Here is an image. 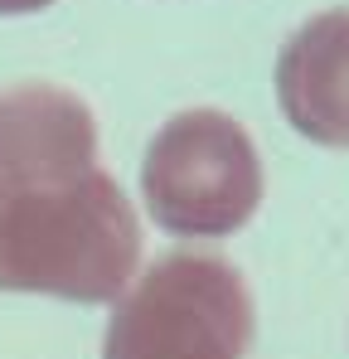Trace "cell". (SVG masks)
Segmentation results:
<instances>
[{"label": "cell", "instance_id": "4", "mask_svg": "<svg viewBox=\"0 0 349 359\" xmlns=\"http://www.w3.org/2000/svg\"><path fill=\"white\" fill-rule=\"evenodd\" d=\"M277 107L287 126L320 146L349 151V5L301 20L277 49Z\"/></svg>", "mask_w": 349, "mask_h": 359}, {"label": "cell", "instance_id": "5", "mask_svg": "<svg viewBox=\"0 0 349 359\" xmlns=\"http://www.w3.org/2000/svg\"><path fill=\"white\" fill-rule=\"evenodd\" d=\"M54 0H0V15L5 20H15V15H39V10H49Z\"/></svg>", "mask_w": 349, "mask_h": 359}, {"label": "cell", "instance_id": "3", "mask_svg": "<svg viewBox=\"0 0 349 359\" xmlns=\"http://www.w3.org/2000/svg\"><path fill=\"white\" fill-rule=\"evenodd\" d=\"M267 199V165L252 131L224 107H184L141 151V209L184 243L242 233Z\"/></svg>", "mask_w": 349, "mask_h": 359}, {"label": "cell", "instance_id": "2", "mask_svg": "<svg viewBox=\"0 0 349 359\" xmlns=\"http://www.w3.org/2000/svg\"><path fill=\"white\" fill-rule=\"evenodd\" d=\"M257 301L247 277L219 252L174 248L141 262L107 306L102 359H247Z\"/></svg>", "mask_w": 349, "mask_h": 359}, {"label": "cell", "instance_id": "1", "mask_svg": "<svg viewBox=\"0 0 349 359\" xmlns=\"http://www.w3.org/2000/svg\"><path fill=\"white\" fill-rule=\"evenodd\" d=\"M141 248V214L97 161L93 107L63 83L0 88V292L112 306Z\"/></svg>", "mask_w": 349, "mask_h": 359}]
</instances>
